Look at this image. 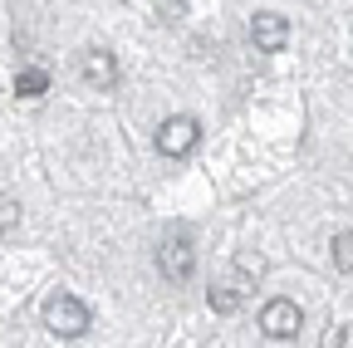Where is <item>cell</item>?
Here are the masks:
<instances>
[{
	"mask_svg": "<svg viewBox=\"0 0 353 348\" xmlns=\"http://www.w3.org/2000/svg\"><path fill=\"white\" fill-rule=\"evenodd\" d=\"M20 231V201L10 192H0V240H10Z\"/></svg>",
	"mask_w": 353,
	"mask_h": 348,
	"instance_id": "9c48e42d",
	"label": "cell"
},
{
	"mask_svg": "<svg viewBox=\"0 0 353 348\" xmlns=\"http://www.w3.org/2000/svg\"><path fill=\"white\" fill-rule=\"evenodd\" d=\"M157 270H162L167 285H187L196 275V245H192V236H167L157 245Z\"/></svg>",
	"mask_w": 353,
	"mask_h": 348,
	"instance_id": "7a4b0ae2",
	"label": "cell"
},
{
	"mask_svg": "<svg viewBox=\"0 0 353 348\" xmlns=\"http://www.w3.org/2000/svg\"><path fill=\"white\" fill-rule=\"evenodd\" d=\"M206 304H211V309H216V314H236V309H241V304H245V299H241V294H236V289H231L226 280H216V285L206 289Z\"/></svg>",
	"mask_w": 353,
	"mask_h": 348,
	"instance_id": "52a82bcc",
	"label": "cell"
},
{
	"mask_svg": "<svg viewBox=\"0 0 353 348\" xmlns=\"http://www.w3.org/2000/svg\"><path fill=\"white\" fill-rule=\"evenodd\" d=\"M299 329H304V309H299L294 299H270L260 309V334L265 338L285 343V338H299Z\"/></svg>",
	"mask_w": 353,
	"mask_h": 348,
	"instance_id": "3957f363",
	"label": "cell"
},
{
	"mask_svg": "<svg viewBox=\"0 0 353 348\" xmlns=\"http://www.w3.org/2000/svg\"><path fill=\"white\" fill-rule=\"evenodd\" d=\"M250 39H255V50L280 54V50L290 45V20H285V15H275V10H260V15L250 20Z\"/></svg>",
	"mask_w": 353,
	"mask_h": 348,
	"instance_id": "5b68a950",
	"label": "cell"
},
{
	"mask_svg": "<svg viewBox=\"0 0 353 348\" xmlns=\"http://www.w3.org/2000/svg\"><path fill=\"white\" fill-rule=\"evenodd\" d=\"M196 138H201V123L192 113H176V118H167L157 127V152L162 157H187L196 147Z\"/></svg>",
	"mask_w": 353,
	"mask_h": 348,
	"instance_id": "277c9868",
	"label": "cell"
},
{
	"mask_svg": "<svg viewBox=\"0 0 353 348\" xmlns=\"http://www.w3.org/2000/svg\"><path fill=\"white\" fill-rule=\"evenodd\" d=\"M88 324H94V314H88V304L79 294H50L44 299V329H50L54 338H83Z\"/></svg>",
	"mask_w": 353,
	"mask_h": 348,
	"instance_id": "6da1fadb",
	"label": "cell"
},
{
	"mask_svg": "<svg viewBox=\"0 0 353 348\" xmlns=\"http://www.w3.org/2000/svg\"><path fill=\"white\" fill-rule=\"evenodd\" d=\"M79 74H83V83H94V89H113V83H118V59L108 50H88Z\"/></svg>",
	"mask_w": 353,
	"mask_h": 348,
	"instance_id": "8992f818",
	"label": "cell"
},
{
	"mask_svg": "<svg viewBox=\"0 0 353 348\" xmlns=\"http://www.w3.org/2000/svg\"><path fill=\"white\" fill-rule=\"evenodd\" d=\"M15 94H20V99L50 94V74H44V69H20V74H15Z\"/></svg>",
	"mask_w": 353,
	"mask_h": 348,
	"instance_id": "ba28073f",
	"label": "cell"
},
{
	"mask_svg": "<svg viewBox=\"0 0 353 348\" xmlns=\"http://www.w3.org/2000/svg\"><path fill=\"white\" fill-rule=\"evenodd\" d=\"M324 348H343V329H329V338H324Z\"/></svg>",
	"mask_w": 353,
	"mask_h": 348,
	"instance_id": "8fae6325",
	"label": "cell"
},
{
	"mask_svg": "<svg viewBox=\"0 0 353 348\" xmlns=\"http://www.w3.org/2000/svg\"><path fill=\"white\" fill-rule=\"evenodd\" d=\"M334 270L353 275V231H339L334 236Z\"/></svg>",
	"mask_w": 353,
	"mask_h": 348,
	"instance_id": "30bf717a",
	"label": "cell"
}]
</instances>
